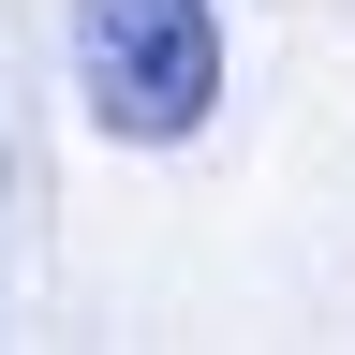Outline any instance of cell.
<instances>
[{"label":"cell","mask_w":355,"mask_h":355,"mask_svg":"<svg viewBox=\"0 0 355 355\" xmlns=\"http://www.w3.org/2000/svg\"><path fill=\"white\" fill-rule=\"evenodd\" d=\"M74 74H89V119L104 133L178 148L222 104V15L207 0H74Z\"/></svg>","instance_id":"cell-1"}]
</instances>
